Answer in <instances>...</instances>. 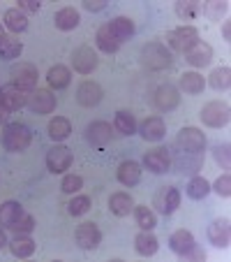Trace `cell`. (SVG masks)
<instances>
[{"mask_svg": "<svg viewBox=\"0 0 231 262\" xmlns=\"http://www.w3.org/2000/svg\"><path fill=\"white\" fill-rule=\"evenodd\" d=\"M169 248L176 253L178 257L190 262H203L206 260V253L197 246V239L190 230H176V232L169 237Z\"/></svg>", "mask_w": 231, "mask_h": 262, "instance_id": "6da1fadb", "label": "cell"}, {"mask_svg": "<svg viewBox=\"0 0 231 262\" xmlns=\"http://www.w3.org/2000/svg\"><path fill=\"white\" fill-rule=\"evenodd\" d=\"M30 142H33V133L23 123H7L5 130H3V146L10 154H23V151H28Z\"/></svg>", "mask_w": 231, "mask_h": 262, "instance_id": "7a4b0ae2", "label": "cell"}, {"mask_svg": "<svg viewBox=\"0 0 231 262\" xmlns=\"http://www.w3.org/2000/svg\"><path fill=\"white\" fill-rule=\"evenodd\" d=\"M141 63L146 65L148 70L160 72V70L171 68L173 56L162 42H148V45H143V49H141Z\"/></svg>", "mask_w": 231, "mask_h": 262, "instance_id": "3957f363", "label": "cell"}, {"mask_svg": "<svg viewBox=\"0 0 231 262\" xmlns=\"http://www.w3.org/2000/svg\"><path fill=\"white\" fill-rule=\"evenodd\" d=\"M199 119H201V123L208 125V128H224V125H229V119H231L229 104L220 102V100L206 102L201 107V114H199Z\"/></svg>", "mask_w": 231, "mask_h": 262, "instance_id": "277c9868", "label": "cell"}, {"mask_svg": "<svg viewBox=\"0 0 231 262\" xmlns=\"http://www.w3.org/2000/svg\"><path fill=\"white\" fill-rule=\"evenodd\" d=\"M152 207L162 216H171L181 207V190L176 186H160L152 195Z\"/></svg>", "mask_w": 231, "mask_h": 262, "instance_id": "5b68a950", "label": "cell"}, {"mask_svg": "<svg viewBox=\"0 0 231 262\" xmlns=\"http://www.w3.org/2000/svg\"><path fill=\"white\" fill-rule=\"evenodd\" d=\"M167 42L173 51L185 54V51H190L199 42V30L194 26H178V28L167 33Z\"/></svg>", "mask_w": 231, "mask_h": 262, "instance_id": "8992f818", "label": "cell"}, {"mask_svg": "<svg viewBox=\"0 0 231 262\" xmlns=\"http://www.w3.org/2000/svg\"><path fill=\"white\" fill-rule=\"evenodd\" d=\"M176 148L178 151H187V154H203L206 148V135L194 125H187L176 135Z\"/></svg>", "mask_w": 231, "mask_h": 262, "instance_id": "52a82bcc", "label": "cell"}, {"mask_svg": "<svg viewBox=\"0 0 231 262\" xmlns=\"http://www.w3.org/2000/svg\"><path fill=\"white\" fill-rule=\"evenodd\" d=\"M171 167L183 177H197L203 167V156L201 154H187V151H176L171 156Z\"/></svg>", "mask_w": 231, "mask_h": 262, "instance_id": "ba28073f", "label": "cell"}, {"mask_svg": "<svg viewBox=\"0 0 231 262\" xmlns=\"http://www.w3.org/2000/svg\"><path fill=\"white\" fill-rule=\"evenodd\" d=\"M72 160H74L72 148H67L65 144H56L46 154V167H49L51 174H65L72 167Z\"/></svg>", "mask_w": 231, "mask_h": 262, "instance_id": "9c48e42d", "label": "cell"}, {"mask_svg": "<svg viewBox=\"0 0 231 262\" xmlns=\"http://www.w3.org/2000/svg\"><path fill=\"white\" fill-rule=\"evenodd\" d=\"M97 65H99V56H97V51H95L93 47L81 45V47H76V49L72 51V68H74V72L90 74L95 68H97Z\"/></svg>", "mask_w": 231, "mask_h": 262, "instance_id": "30bf717a", "label": "cell"}, {"mask_svg": "<svg viewBox=\"0 0 231 262\" xmlns=\"http://www.w3.org/2000/svg\"><path fill=\"white\" fill-rule=\"evenodd\" d=\"M143 167L152 174H167L171 169V151L167 146H158L150 148L146 156H143Z\"/></svg>", "mask_w": 231, "mask_h": 262, "instance_id": "8fae6325", "label": "cell"}, {"mask_svg": "<svg viewBox=\"0 0 231 262\" xmlns=\"http://www.w3.org/2000/svg\"><path fill=\"white\" fill-rule=\"evenodd\" d=\"M25 107H28L33 114H37V116L51 114V112L56 109V95L51 93L49 89H35V91H30Z\"/></svg>", "mask_w": 231, "mask_h": 262, "instance_id": "7c38bea8", "label": "cell"}, {"mask_svg": "<svg viewBox=\"0 0 231 262\" xmlns=\"http://www.w3.org/2000/svg\"><path fill=\"white\" fill-rule=\"evenodd\" d=\"M10 74H12V84H16L19 89L28 91V93L35 91V86H37V77H40V72H37V68H35L33 63L12 65Z\"/></svg>", "mask_w": 231, "mask_h": 262, "instance_id": "4fadbf2b", "label": "cell"}, {"mask_svg": "<svg viewBox=\"0 0 231 262\" xmlns=\"http://www.w3.org/2000/svg\"><path fill=\"white\" fill-rule=\"evenodd\" d=\"M28 95H30L28 91L19 89V86L12 84V81H10V84H5V86H0V102L5 104L12 114L25 107V102H28Z\"/></svg>", "mask_w": 231, "mask_h": 262, "instance_id": "5bb4252c", "label": "cell"}, {"mask_svg": "<svg viewBox=\"0 0 231 262\" xmlns=\"http://www.w3.org/2000/svg\"><path fill=\"white\" fill-rule=\"evenodd\" d=\"M152 102H155L158 112H173L181 104V91L171 84H162L158 86L155 95H152Z\"/></svg>", "mask_w": 231, "mask_h": 262, "instance_id": "9a60e30c", "label": "cell"}, {"mask_svg": "<svg viewBox=\"0 0 231 262\" xmlns=\"http://www.w3.org/2000/svg\"><path fill=\"white\" fill-rule=\"evenodd\" d=\"M102 98H104V91H102V86H99L97 81L86 79V81H81L79 89H76V102H79L81 107H86V109L97 107V104L102 102Z\"/></svg>", "mask_w": 231, "mask_h": 262, "instance_id": "2e32d148", "label": "cell"}, {"mask_svg": "<svg viewBox=\"0 0 231 262\" xmlns=\"http://www.w3.org/2000/svg\"><path fill=\"white\" fill-rule=\"evenodd\" d=\"M74 239H76V246L79 248H84V251H95V248L102 244V232H99V228L95 223H81L79 228H76Z\"/></svg>", "mask_w": 231, "mask_h": 262, "instance_id": "e0dca14e", "label": "cell"}, {"mask_svg": "<svg viewBox=\"0 0 231 262\" xmlns=\"http://www.w3.org/2000/svg\"><path fill=\"white\" fill-rule=\"evenodd\" d=\"M208 242L215 248H229V244H231L229 218H215V221L208 225Z\"/></svg>", "mask_w": 231, "mask_h": 262, "instance_id": "ac0fdd59", "label": "cell"}, {"mask_svg": "<svg viewBox=\"0 0 231 262\" xmlns=\"http://www.w3.org/2000/svg\"><path fill=\"white\" fill-rule=\"evenodd\" d=\"M111 139H113V128L107 121H93V123L86 128V142L95 148L107 146Z\"/></svg>", "mask_w": 231, "mask_h": 262, "instance_id": "d6986e66", "label": "cell"}, {"mask_svg": "<svg viewBox=\"0 0 231 262\" xmlns=\"http://www.w3.org/2000/svg\"><path fill=\"white\" fill-rule=\"evenodd\" d=\"M213 56H215L213 47L208 45V42H201V40L192 47L190 51H185V60L192 65V68H206V65H211Z\"/></svg>", "mask_w": 231, "mask_h": 262, "instance_id": "ffe728a7", "label": "cell"}, {"mask_svg": "<svg viewBox=\"0 0 231 262\" xmlns=\"http://www.w3.org/2000/svg\"><path fill=\"white\" fill-rule=\"evenodd\" d=\"M139 133H141V137L146 139V142H160V139H164V135H167L164 119L162 116H148V119L141 123Z\"/></svg>", "mask_w": 231, "mask_h": 262, "instance_id": "44dd1931", "label": "cell"}, {"mask_svg": "<svg viewBox=\"0 0 231 262\" xmlns=\"http://www.w3.org/2000/svg\"><path fill=\"white\" fill-rule=\"evenodd\" d=\"M134 251L143 257H152L160 251V239L152 234V230H141L134 237Z\"/></svg>", "mask_w": 231, "mask_h": 262, "instance_id": "7402d4cb", "label": "cell"}, {"mask_svg": "<svg viewBox=\"0 0 231 262\" xmlns=\"http://www.w3.org/2000/svg\"><path fill=\"white\" fill-rule=\"evenodd\" d=\"M109 209H111L113 216H118V218L130 216V213L134 211V200H132V195L125 193V190H118V193H113L111 198H109Z\"/></svg>", "mask_w": 231, "mask_h": 262, "instance_id": "603a6c76", "label": "cell"}, {"mask_svg": "<svg viewBox=\"0 0 231 262\" xmlns=\"http://www.w3.org/2000/svg\"><path fill=\"white\" fill-rule=\"evenodd\" d=\"M118 181L123 183V186H127V188L137 186V183L141 181V165H139L137 160H123V163L118 165Z\"/></svg>", "mask_w": 231, "mask_h": 262, "instance_id": "cb8c5ba5", "label": "cell"}, {"mask_svg": "<svg viewBox=\"0 0 231 262\" xmlns=\"http://www.w3.org/2000/svg\"><path fill=\"white\" fill-rule=\"evenodd\" d=\"M206 89V79L199 72H183L178 79V91H183L185 95H199Z\"/></svg>", "mask_w": 231, "mask_h": 262, "instance_id": "d4e9b609", "label": "cell"}, {"mask_svg": "<svg viewBox=\"0 0 231 262\" xmlns=\"http://www.w3.org/2000/svg\"><path fill=\"white\" fill-rule=\"evenodd\" d=\"M107 26H109V30H111L113 37H116L120 45H123L125 40H130V37L134 35V30H137L134 28V21L130 19V16H116V19H111Z\"/></svg>", "mask_w": 231, "mask_h": 262, "instance_id": "484cf974", "label": "cell"}, {"mask_svg": "<svg viewBox=\"0 0 231 262\" xmlns=\"http://www.w3.org/2000/svg\"><path fill=\"white\" fill-rule=\"evenodd\" d=\"M46 81H49V89H67L72 84V70L67 65H54V68L46 72Z\"/></svg>", "mask_w": 231, "mask_h": 262, "instance_id": "4316f807", "label": "cell"}, {"mask_svg": "<svg viewBox=\"0 0 231 262\" xmlns=\"http://www.w3.org/2000/svg\"><path fill=\"white\" fill-rule=\"evenodd\" d=\"M79 24H81V16L74 7H63V10H58L54 14V26L58 30H65V33H67V30H74Z\"/></svg>", "mask_w": 231, "mask_h": 262, "instance_id": "83f0119b", "label": "cell"}, {"mask_svg": "<svg viewBox=\"0 0 231 262\" xmlns=\"http://www.w3.org/2000/svg\"><path fill=\"white\" fill-rule=\"evenodd\" d=\"M113 130L118 135H125V137L137 133V119H134L132 112H127V109L116 112V116H113Z\"/></svg>", "mask_w": 231, "mask_h": 262, "instance_id": "f1b7e54d", "label": "cell"}, {"mask_svg": "<svg viewBox=\"0 0 231 262\" xmlns=\"http://www.w3.org/2000/svg\"><path fill=\"white\" fill-rule=\"evenodd\" d=\"M95 45H97L99 51H104V54H116V51L120 49V42L113 37V33L109 30V26H99L97 33H95Z\"/></svg>", "mask_w": 231, "mask_h": 262, "instance_id": "f546056e", "label": "cell"}, {"mask_svg": "<svg viewBox=\"0 0 231 262\" xmlns=\"http://www.w3.org/2000/svg\"><path fill=\"white\" fill-rule=\"evenodd\" d=\"M23 213L25 211H23V207H21L19 202L7 200V202L0 204V225H3V228H10V225H14V223L19 221Z\"/></svg>", "mask_w": 231, "mask_h": 262, "instance_id": "4dcf8cb0", "label": "cell"}, {"mask_svg": "<svg viewBox=\"0 0 231 262\" xmlns=\"http://www.w3.org/2000/svg\"><path fill=\"white\" fill-rule=\"evenodd\" d=\"M7 246L14 257H30L35 253V242L30 239V234H14V239L7 242Z\"/></svg>", "mask_w": 231, "mask_h": 262, "instance_id": "1f68e13d", "label": "cell"}, {"mask_svg": "<svg viewBox=\"0 0 231 262\" xmlns=\"http://www.w3.org/2000/svg\"><path fill=\"white\" fill-rule=\"evenodd\" d=\"M173 12L181 21H194L197 16H201V3L199 0H178L173 5Z\"/></svg>", "mask_w": 231, "mask_h": 262, "instance_id": "d6a6232c", "label": "cell"}, {"mask_svg": "<svg viewBox=\"0 0 231 262\" xmlns=\"http://www.w3.org/2000/svg\"><path fill=\"white\" fill-rule=\"evenodd\" d=\"M134 221H137V225L141 230H155V225H158V213H155V209H150L148 204H134Z\"/></svg>", "mask_w": 231, "mask_h": 262, "instance_id": "836d02e7", "label": "cell"}, {"mask_svg": "<svg viewBox=\"0 0 231 262\" xmlns=\"http://www.w3.org/2000/svg\"><path fill=\"white\" fill-rule=\"evenodd\" d=\"M23 54V42L14 35H5L3 42H0V58L3 60H14Z\"/></svg>", "mask_w": 231, "mask_h": 262, "instance_id": "e575fe53", "label": "cell"}, {"mask_svg": "<svg viewBox=\"0 0 231 262\" xmlns=\"http://www.w3.org/2000/svg\"><path fill=\"white\" fill-rule=\"evenodd\" d=\"M5 28L12 30V33H23L28 28V14L21 12L19 7H12V10L5 12Z\"/></svg>", "mask_w": 231, "mask_h": 262, "instance_id": "d590c367", "label": "cell"}, {"mask_svg": "<svg viewBox=\"0 0 231 262\" xmlns=\"http://www.w3.org/2000/svg\"><path fill=\"white\" fill-rule=\"evenodd\" d=\"M69 135H72V123H69L65 116H56V119H51V123H49V137L54 139L56 144L65 142Z\"/></svg>", "mask_w": 231, "mask_h": 262, "instance_id": "8d00e7d4", "label": "cell"}, {"mask_svg": "<svg viewBox=\"0 0 231 262\" xmlns=\"http://www.w3.org/2000/svg\"><path fill=\"white\" fill-rule=\"evenodd\" d=\"M208 193H211V183H208L203 177H199V174L197 177H192L190 183L185 186V195L190 200H203Z\"/></svg>", "mask_w": 231, "mask_h": 262, "instance_id": "74e56055", "label": "cell"}, {"mask_svg": "<svg viewBox=\"0 0 231 262\" xmlns=\"http://www.w3.org/2000/svg\"><path fill=\"white\" fill-rule=\"evenodd\" d=\"M208 86L215 91H229L231 86V70L226 68V65H222V68H215L211 72V77H208Z\"/></svg>", "mask_w": 231, "mask_h": 262, "instance_id": "f35d334b", "label": "cell"}, {"mask_svg": "<svg viewBox=\"0 0 231 262\" xmlns=\"http://www.w3.org/2000/svg\"><path fill=\"white\" fill-rule=\"evenodd\" d=\"M226 12H229V3L226 0H211V3L201 5V14L208 16L211 21H220Z\"/></svg>", "mask_w": 231, "mask_h": 262, "instance_id": "ab89813d", "label": "cell"}, {"mask_svg": "<svg viewBox=\"0 0 231 262\" xmlns=\"http://www.w3.org/2000/svg\"><path fill=\"white\" fill-rule=\"evenodd\" d=\"M81 188H84V179L79 174H65L63 181H60V190L67 195H76Z\"/></svg>", "mask_w": 231, "mask_h": 262, "instance_id": "60d3db41", "label": "cell"}, {"mask_svg": "<svg viewBox=\"0 0 231 262\" xmlns=\"http://www.w3.org/2000/svg\"><path fill=\"white\" fill-rule=\"evenodd\" d=\"M88 209H90V198L88 195H79V193L74 195L67 204V211L72 213V216H84Z\"/></svg>", "mask_w": 231, "mask_h": 262, "instance_id": "b9f144b4", "label": "cell"}, {"mask_svg": "<svg viewBox=\"0 0 231 262\" xmlns=\"http://www.w3.org/2000/svg\"><path fill=\"white\" fill-rule=\"evenodd\" d=\"M213 158H215V163L220 165L222 169H229L231 167V146L229 144H217V146L213 148Z\"/></svg>", "mask_w": 231, "mask_h": 262, "instance_id": "7bdbcfd3", "label": "cell"}, {"mask_svg": "<svg viewBox=\"0 0 231 262\" xmlns=\"http://www.w3.org/2000/svg\"><path fill=\"white\" fill-rule=\"evenodd\" d=\"M7 230H12L14 234H30L35 230V218L30 216V213H23V216H21L14 225H10Z\"/></svg>", "mask_w": 231, "mask_h": 262, "instance_id": "ee69618b", "label": "cell"}, {"mask_svg": "<svg viewBox=\"0 0 231 262\" xmlns=\"http://www.w3.org/2000/svg\"><path fill=\"white\" fill-rule=\"evenodd\" d=\"M211 190H215L220 198H231V177L229 174H222V177L211 186Z\"/></svg>", "mask_w": 231, "mask_h": 262, "instance_id": "f6af8a7d", "label": "cell"}, {"mask_svg": "<svg viewBox=\"0 0 231 262\" xmlns=\"http://www.w3.org/2000/svg\"><path fill=\"white\" fill-rule=\"evenodd\" d=\"M40 7H42L40 0H19L21 12H40Z\"/></svg>", "mask_w": 231, "mask_h": 262, "instance_id": "bcb514c9", "label": "cell"}, {"mask_svg": "<svg viewBox=\"0 0 231 262\" xmlns=\"http://www.w3.org/2000/svg\"><path fill=\"white\" fill-rule=\"evenodd\" d=\"M84 10L102 12V10H107V0H84Z\"/></svg>", "mask_w": 231, "mask_h": 262, "instance_id": "7dc6e473", "label": "cell"}, {"mask_svg": "<svg viewBox=\"0 0 231 262\" xmlns=\"http://www.w3.org/2000/svg\"><path fill=\"white\" fill-rule=\"evenodd\" d=\"M10 116H12V112L3 102H0V123H7V119H10Z\"/></svg>", "mask_w": 231, "mask_h": 262, "instance_id": "c3c4849f", "label": "cell"}, {"mask_svg": "<svg viewBox=\"0 0 231 262\" xmlns=\"http://www.w3.org/2000/svg\"><path fill=\"white\" fill-rule=\"evenodd\" d=\"M222 37H224L226 42L231 40V21H224V24H222Z\"/></svg>", "mask_w": 231, "mask_h": 262, "instance_id": "681fc988", "label": "cell"}, {"mask_svg": "<svg viewBox=\"0 0 231 262\" xmlns=\"http://www.w3.org/2000/svg\"><path fill=\"white\" fill-rule=\"evenodd\" d=\"M5 246H7V234H5V230L0 228V251H3Z\"/></svg>", "mask_w": 231, "mask_h": 262, "instance_id": "f907efd6", "label": "cell"}, {"mask_svg": "<svg viewBox=\"0 0 231 262\" xmlns=\"http://www.w3.org/2000/svg\"><path fill=\"white\" fill-rule=\"evenodd\" d=\"M3 37H5V26H0V42H3Z\"/></svg>", "mask_w": 231, "mask_h": 262, "instance_id": "816d5d0a", "label": "cell"}]
</instances>
